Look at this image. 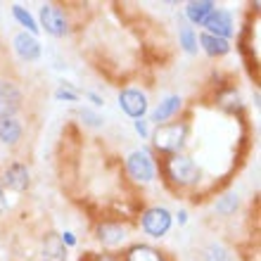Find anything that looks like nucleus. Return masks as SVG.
<instances>
[{
	"instance_id": "obj_1",
	"label": "nucleus",
	"mask_w": 261,
	"mask_h": 261,
	"mask_svg": "<svg viewBox=\"0 0 261 261\" xmlns=\"http://www.w3.org/2000/svg\"><path fill=\"white\" fill-rule=\"evenodd\" d=\"M159 180L173 195H195L204 183V169L190 152H178L159 159ZM193 197V199H195Z\"/></svg>"
},
{
	"instance_id": "obj_2",
	"label": "nucleus",
	"mask_w": 261,
	"mask_h": 261,
	"mask_svg": "<svg viewBox=\"0 0 261 261\" xmlns=\"http://www.w3.org/2000/svg\"><path fill=\"white\" fill-rule=\"evenodd\" d=\"M190 138H193V121H190V117H188V112H186L183 117L173 119L169 124L154 126L150 140H147V147L159 159L171 157V154H178V152H188Z\"/></svg>"
},
{
	"instance_id": "obj_3",
	"label": "nucleus",
	"mask_w": 261,
	"mask_h": 261,
	"mask_svg": "<svg viewBox=\"0 0 261 261\" xmlns=\"http://www.w3.org/2000/svg\"><path fill=\"white\" fill-rule=\"evenodd\" d=\"M124 180L133 190H145L159 183V157L147 147V143H140L130 152H126L121 162Z\"/></svg>"
},
{
	"instance_id": "obj_4",
	"label": "nucleus",
	"mask_w": 261,
	"mask_h": 261,
	"mask_svg": "<svg viewBox=\"0 0 261 261\" xmlns=\"http://www.w3.org/2000/svg\"><path fill=\"white\" fill-rule=\"evenodd\" d=\"M133 221L121 216H97L93 221V240L102 252H121L133 242Z\"/></svg>"
},
{
	"instance_id": "obj_5",
	"label": "nucleus",
	"mask_w": 261,
	"mask_h": 261,
	"mask_svg": "<svg viewBox=\"0 0 261 261\" xmlns=\"http://www.w3.org/2000/svg\"><path fill=\"white\" fill-rule=\"evenodd\" d=\"M133 221H136L133 226L147 238V242L164 240L173 230V209H169L166 204H159V202L143 204L138 206Z\"/></svg>"
},
{
	"instance_id": "obj_6",
	"label": "nucleus",
	"mask_w": 261,
	"mask_h": 261,
	"mask_svg": "<svg viewBox=\"0 0 261 261\" xmlns=\"http://www.w3.org/2000/svg\"><path fill=\"white\" fill-rule=\"evenodd\" d=\"M36 21H38V29L41 34L55 38V41H62L74 34V19H71V12L69 7L62 3H41L38 5V12H36Z\"/></svg>"
},
{
	"instance_id": "obj_7",
	"label": "nucleus",
	"mask_w": 261,
	"mask_h": 261,
	"mask_svg": "<svg viewBox=\"0 0 261 261\" xmlns=\"http://www.w3.org/2000/svg\"><path fill=\"white\" fill-rule=\"evenodd\" d=\"M212 86H214V90H212L214 107L219 112H223L226 117L235 119V121H245V117H247V102H245L240 88L233 81H219V83H212Z\"/></svg>"
},
{
	"instance_id": "obj_8",
	"label": "nucleus",
	"mask_w": 261,
	"mask_h": 261,
	"mask_svg": "<svg viewBox=\"0 0 261 261\" xmlns=\"http://www.w3.org/2000/svg\"><path fill=\"white\" fill-rule=\"evenodd\" d=\"M0 186L5 193L12 195H27L34 186V173L31 166L24 159H12L0 169Z\"/></svg>"
},
{
	"instance_id": "obj_9",
	"label": "nucleus",
	"mask_w": 261,
	"mask_h": 261,
	"mask_svg": "<svg viewBox=\"0 0 261 261\" xmlns=\"http://www.w3.org/2000/svg\"><path fill=\"white\" fill-rule=\"evenodd\" d=\"M117 107L119 112L128 117L130 121H136V119H145L147 117V112H150L152 102H150V95H147V90L140 88V86H121L117 93Z\"/></svg>"
},
{
	"instance_id": "obj_10",
	"label": "nucleus",
	"mask_w": 261,
	"mask_h": 261,
	"mask_svg": "<svg viewBox=\"0 0 261 261\" xmlns=\"http://www.w3.org/2000/svg\"><path fill=\"white\" fill-rule=\"evenodd\" d=\"M186 114V97L180 93H166L157 100V102L150 107L147 112V121L152 126H162V124H169L173 119H178Z\"/></svg>"
},
{
	"instance_id": "obj_11",
	"label": "nucleus",
	"mask_w": 261,
	"mask_h": 261,
	"mask_svg": "<svg viewBox=\"0 0 261 261\" xmlns=\"http://www.w3.org/2000/svg\"><path fill=\"white\" fill-rule=\"evenodd\" d=\"M21 112H24V90L19 81L0 76V119L19 117Z\"/></svg>"
},
{
	"instance_id": "obj_12",
	"label": "nucleus",
	"mask_w": 261,
	"mask_h": 261,
	"mask_svg": "<svg viewBox=\"0 0 261 261\" xmlns=\"http://www.w3.org/2000/svg\"><path fill=\"white\" fill-rule=\"evenodd\" d=\"M202 31H206V34H212V36H219V38H226V41H233V38H238L240 24L235 19L233 10L216 5V10H214V12L209 14V19L204 21Z\"/></svg>"
},
{
	"instance_id": "obj_13",
	"label": "nucleus",
	"mask_w": 261,
	"mask_h": 261,
	"mask_svg": "<svg viewBox=\"0 0 261 261\" xmlns=\"http://www.w3.org/2000/svg\"><path fill=\"white\" fill-rule=\"evenodd\" d=\"M10 50L21 64H36L43 60V43L38 36H31L27 31H17L10 38Z\"/></svg>"
},
{
	"instance_id": "obj_14",
	"label": "nucleus",
	"mask_w": 261,
	"mask_h": 261,
	"mask_svg": "<svg viewBox=\"0 0 261 261\" xmlns=\"http://www.w3.org/2000/svg\"><path fill=\"white\" fill-rule=\"evenodd\" d=\"M119 261H173L166 249L157 247L154 242L133 240L119 252Z\"/></svg>"
},
{
	"instance_id": "obj_15",
	"label": "nucleus",
	"mask_w": 261,
	"mask_h": 261,
	"mask_svg": "<svg viewBox=\"0 0 261 261\" xmlns=\"http://www.w3.org/2000/svg\"><path fill=\"white\" fill-rule=\"evenodd\" d=\"M38 261H69V249L60 240V230L45 228L38 238V249H36Z\"/></svg>"
},
{
	"instance_id": "obj_16",
	"label": "nucleus",
	"mask_w": 261,
	"mask_h": 261,
	"mask_svg": "<svg viewBox=\"0 0 261 261\" xmlns=\"http://www.w3.org/2000/svg\"><path fill=\"white\" fill-rule=\"evenodd\" d=\"M197 45L199 53L209 60H223L235 50L233 41H226V38H219V36H212L206 31H197Z\"/></svg>"
},
{
	"instance_id": "obj_17",
	"label": "nucleus",
	"mask_w": 261,
	"mask_h": 261,
	"mask_svg": "<svg viewBox=\"0 0 261 261\" xmlns=\"http://www.w3.org/2000/svg\"><path fill=\"white\" fill-rule=\"evenodd\" d=\"M216 5L219 3H214V0H188L186 5H183V12H180L183 14V21L190 24L193 29H197V31H202L204 21L216 10Z\"/></svg>"
},
{
	"instance_id": "obj_18",
	"label": "nucleus",
	"mask_w": 261,
	"mask_h": 261,
	"mask_svg": "<svg viewBox=\"0 0 261 261\" xmlns=\"http://www.w3.org/2000/svg\"><path fill=\"white\" fill-rule=\"evenodd\" d=\"M24 121L19 117L0 119V145L7 150H17L24 140Z\"/></svg>"
},
{
	"instance_id": "obj_19",
	"label": "nucleus",
	"mask_w": 261,
	"mask_h": 261,
	"mask_svg": "<svg viewBox=\"0 0 261 261\" xmlns=\"http://www.w3.org/2000/svg\"><path fill=\"white\" fill-rule=\"evenodd\" d=\"M240 206H242V197L235 190H221L219 195H214L212 209L221 219H233L235 214L240 212Z\"/></svg>"
},
{
	"instance_id": "obj_20",
	"label": "nucleus",
	"mask_w": 261,
	"mask_h": 261,
	"mask_svg": "<svg viewBox=\"0 0 261 261\" xmlns=\"http://www.w3.org/2000/svg\"><path fill=\"white\" fill-rule=\"evenodd\" d=\"M10 17L19 27V31H27L31 36H41V29H38V21H36V12H31L24 3H12L10 5Z\"/></svg>"
},
{
	"instance_id": "obj_21",
	"label": "nucleus",
	"mask_w": 261,
	"mask_h": 261,
	"mask_svg": "<svg viewBox=\"0 0 261 261\" xmlns=\"http://www.w3.org/2000/svg\"><path fill=\"white\" fill-rule=\"evenodd\" d=\"M176 41H178V50L188 57H197L199 55V45H197V29H193L190 24L180 19L178 21V31H176Z\"/></svg>"
},
{
	"instance_id": "obj_22",
	"label": "nucleus",
	"mask_w": 261,
	"mask_h": 261,
	"mask_svg": "<svg viewBox=\"0 0 261 261\" xmlns=\"http://www.w3.org/2000/svg\"><path fill=\"white\" fill-rule=\"evenodd\" d=\"M74 114H76V119H79V124L88 130H100V128H105V124H107V119H105L102 112L93 110L88 105H79Z\"/></svg>"
},
{
	"instance_id": "obj_23",
	"label": "nucleus",
	"mask_w": 261,
	"mask_h": 261,
	"mask_svg": "<svg viewBox=\"0 0 261 261\" xmlns=\"http://www.w3.org/2000/svg\"><path fill=\"white\" fill-rule=\"evenodd\" d=\"M202 261H238V259H235V252L228 247L226 242L212 240L206 242L204 249H202Z\"/></svg>"
},
{
	"instance_id": "obj_24",
	"label": "nucleus",
	"mask_w": 261,
	"mask_h": 261,
	"mask_svg": "<svg viewBox=\"0 0 261 261\" xmlns=\"http://www.w3.org/2000/svg\"><path fill=\"white\" fill-rule=\"evenodd\" d=\"M81 90L76 83L71 81H60L55 86V90H53V97H55V102H62V105H76L79 100H81Z\"/></svg>"
},
{
	"instance_id": "obj_25",
	"label": "nucleus",
	"mask_w": 261,
	"mask_h": 261,
	"mask_svg": "<svg viewBox=\"0 0 261 261\" xmlns=\"http://www.w3.org/2000/svg\"><path fill=\"white\" fill-rule=\"evenodd\" d=\"M130 128H133V133H136V136L140 138L143 143H147V140H150V136H152V128H154V126L147 121V117H145V119H136V121H130Z\"/></svg>"
},
{
	"instance_id": "obj_26",
	"label": "nucleus",
	"mask_w": 261,
	"mask_h": 261,
	"mask_svg": "<svg viewBox=\"0 0 261 261\" xmlns=\"http://www.w3.org/2000/svg\"><path fill=\"white\" fill-rule=\"evenodd\" d=\"M81 97L88 102V107H93V110H97V112L105 107V95L102 93H97V90H93V88H83Z\"/></svg>"
},
{
	"instance_id": "obj_27",
	"label": "nucleus",
	"mask_w": 261,
	"mask_h": 261,
	"mask_svg": "<svg viewBox=\"0 0 261 261\" xmlns=\"http://www.w3.org/2000/svg\"><path fill=\"white\" fill-rule=\"evenodd\" d=\"M79 261H119V252H102V249H97V252H86Z\"/></svg>"
},
{
	"instance_id": "obj_28",
	"label": "nucleus",
	"mask_w": 261,
	"mask_h": 261,
	"mask_svg": "<svg viewBox=\"0 0 261 261\" xmlns=\"http://www.w3.org/2000/svg\"><path fill=\"white\" fill-rule=\"evenodd\" d=\"M60 240H62V245L71 252V249L79 247V235L74 233V230H69V228H64V230H60Z\"/></svg>"
},
{
	"instance_id": "obj_29",
	"label": "nucleus",
	"mask_w": 261,
	"mask_h": 261,
	"mask_svg": "<svg viewBox=\"0 0 261 261\" xmlns=\"http://www.w3.org/2000/svg\"><path fill=\"white\" fill-rule=\"evenodd\" d=\"M188 223H190V212H188V206H178V209L173 212V226L186 228Z\"/></svg>"
},
{
	"instance_id": "obj_30",
	"label": "nucleus",
	"mask_w": 261,
	"mask_h": 261,
	"mask_svg": "<svg viewBox=\"0 0 261 261\" xmlns=\"http://www.w3.org/2000/svg\"><path fill=\"white\" fill-rule=\"evenodd\" d=\"M7 212H10V197H7V193L3 190V186H0V219H3Z\"/></svg>"
},
{
	"instance_id": "obj_31",
	"label": "nucleus",
	"mask_w": 261,
	"mask_h": 261,
	"mask_svg": "<svg viewBox=\"0 0 261 261\" xmlns=\"http://www.w3.org/2000/svg\"><path fill=\"white\" fill-rule=\"evenodd\" d=\"M254 107H256V110H259V88L254 90Z\"/></svg>"
},
{
	"instance_id": "obj_32",
	"label": "nucleus",
	"mask_w": 261,
	"mask_h": 261,
	"mask_svg": "<svg viewBox=\"0 0 261 261\" xmlns=\"http://www.w3.org/2000/svg\"><path fill=\"white\" fill-rule=\"evenodd\" d=\"M0 55H3V41H0Z\"/></svg>"
}]
</instances>
